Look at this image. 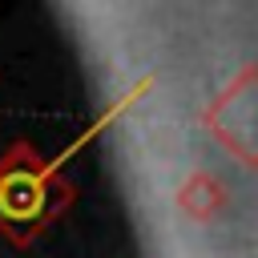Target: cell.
<instances>
[{
    "mask_svg": "<svg viewBox=\"0 0 258 258\" xmlns=\"http://www.w3.org/2000/svg\"><path fill=\"white\" fill-rule=\"evenodd\" d=\"M56 206V189L32 165H12L0 173V218L8 226H40Z\"/></svg>",
    "mask_w": 258,
    "mask_h": 258,
    "instance_id": "obj_1",
    "label": "cell"
}]
</instances>
